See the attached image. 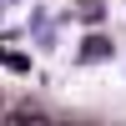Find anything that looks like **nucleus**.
<instances>
[]
</instances>
